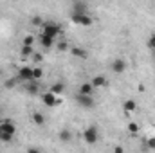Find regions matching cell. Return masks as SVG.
<instances>
[{
    "label": "cell",
    "mask_w": 155,
    "mask_h": 153,
    "mask_svg": "<svg viewBox=\"0 0 155 153\" xmlns=\"http://www.w3.org/2000/svg\"><path fill=\"white\" fill-rule=\"evenodd\" d=\"M41 34H45V36H49V38L56 40L60 34H61V25L56 24V22H43V25H41Z\"/></svg>",
    "instance_id": "6da1fadb"
},
{
    "label": "cell",
    "mask_w": 155,
    "mask_h": 153,
    "mask_svg": "<svg viewBox=\"0 0 155 153\" xmlns=\"http://www.w3.org/2000/svg\"><path fill=\"white\" fill-rule=\"evenodd\" d=\"M83 141L87 142V144H96L97 141H99V132H97V128L96 126H88V128H85V132H83Z\"/></svg>",
    "instance_id": "7a4b0ae2"
},
{
    "label": "cell",
    "mask_w": 155,
    "mask_h": 153,
    "mask_svg": "<svg viewBox=\"0 0 155 153\" xmlns=\"http://www.w3.org/2000/svg\"><path fill=\"white\" fill-rule=\"evenodd\" d=\"M71 20H72V24L81 25V27H90L94 24V20H92L90 15H79V13H72L71 15Z\"/></svg>",
    "instance_id": "3957f363"
},
{
    "label": "cell",
    "mask_w": 155,
    "mask_h": 153,
    "mask_svg": "<svg viewBox=\"0 0 155 153\" xmlns=\"http://www.w3.org/2000/svg\"><path fill=\"white\" fill-rule=\"evenodd\" d=\"M0 133L9 135V137H15V133H16V126H15V122L9 121V119L2 121V122H0Z\"/></svg>",
    "instance_id": "277c9868"
},
{
    "label": "cell",
    "mask_w": 155,
    "mask_h": 153,
    "mask_svg": "<svg viewBox=\"0 0 155 153\" xmlns=\"http://www.w3.org/2000/svg\"><path fill=\"white\" fill-rule=\"evenodd\" d=\"M41 101H43V105H45V106H58V105L61 103V99H60L58 96H54L51 90H49V92H45V94L41 96Z\"/></svg>",
    "instance_id": "5b68a950"
},
{
    "label": "cell",
    "mask_w": 155,
    "mask_h": 153,
    "mask_svg": "<svg viewBox=\"0 0 155 153\" xmlns=\"http://www.w3.org/2000/svg\"><path fill=\"white\" fill-rule=\"evenodd\" d=\"M18 81H35L33 79V67H20L18 69V76H16Z\"/></svg>",
    "instance_id": "8992f818"
},
{
    "label": "cell",
    "mask_w": 155,
    "mask_h": 153,
    "mask_svg": "<svg viewBox=\"0 0 155 153\" xmlns=\"http://www.w3.org/2000/svg\"><path fill=\"white\" fill-rule=\"evenodd\" d=\"M76 101H78V105H79V106H83V108H92V106H94V97H92V96L78 94Z\"/></svg>",
    "instance_id": "52a82bcc"
},
{
    "label": "cell",
    "mask_w": 155,
    "mask_h": 153,
    "mask_svg": "<svg viewBox=\"0 0 155 153\" xmlns=\"http://www.w3.org/2000/svg\"><path fill=\"white\" fill-rule=\"evenodd\" d=\"M124 70H126V61L123 58H116L112 61V72L114 74H123Z\"/></svg>",
    "instance_id": "ba28073f"
},
{
    "label": "cell",
    "mask_w": 155,
    "mask_h": 153,
    "mask_svg": "<svg viewBox=\"0 0 155 153\" xmlns=\"http://www.w3.org/2000/svg\"><path fill=\"white\" fill-rule=\"evenodd\" d=\"M90 85H92L94 88H105V86L108 85V79H107L105 76H101V74H97V76H94V77H92Z\"/></svg>",
    "instance_id": "9c48e42d"
},
{
    "label": "cell",
    "mask_w": 155,
    "mask_h": 153,
    "mask_svg": "<svg viewBox=\"0 0 155 153\" xmlns=\"http://www.w3.org/2000/svg\"><path fill=\"white\" fill-rule=\"evenodd\" d=\"M72 13L88 15V5H87L85 2H74V4H72Z\"/></svg>",
    "instance_id": "30bf717a"
},
{
    "label": "cell",
    "mask_w": 155,
    "mask_h": 153,
    "mask_svg": "<svg viewBox=\"0 0 155 153\" xmlns=\"http://www.w3.org/2000/svg\"><path fill=\"white\" fill-rule=\"evenodd\" d=\"M123 110H124V114H134V112L137 110V103H135V99H126L124 105H123Z\"/></svg>",
    "instance_id": "8fae6325"
},
{
    "label": "cell",
    "mask_w": 155,
    "mask_h": 153,
    "mask_svg": "<svg viewBox=\"0 0 155 153\" xmlns=\"http://www.w3.org/2000/svg\"><path fill=\"white\" fill-rule=\"evenodd\" d=\"M40 45H41L43 49H51V47L54 45V40L49 38V36H45V34H40Z\"/></svg>",
    "instance_id": "7c38bea8"
},
{
    "label": "cell",
    "mask_w": 155,
    "mask_h": 153,
    "mask_svg": "<svg viewBox=\"0 0 155 153\" xmlns=\"http://www.w3.org/2000/svg\"><path fill=\"white\" fill-rule=\"evenodd\" d=\"M92 92H94V86H92L90 83H81L79 94H83V96H92Z\"/></svg>",
    "instance_id": "4fadbf2b"
},
{
    "label": "cell",
    "mask_w": 155,
    "mask_h": 153,
    "mask_svg": "<svg viewBox=\"0 0 155 153\" xmlns=\"http://www.w3.org/2000/svg\"><path fill=\"white\" fill-rule=\"evenodd\" d=\"M25 90L29 92V94H38V81H27L25 83Z\"/></svg>",
    "instance_id": "5bb4252c"
},
{
    "label": "cell",
    "mask_w": 155,
    "mask_h": 153,
    "mask_svg": "<svg viewBox=\"0 0 155 153\" xmlns=\"http://www.w3.org/2000/svg\"><path fill=\"white\" fill-rule=\"evenodd\" d=\"M49 90H51L54 96H60V94H63V90H65V85H63V83H54V85H52Z\"/></svg>",
    "instance_id": "9a60e30c"
},
{
    "label": "cell",
    "mask_w": 155,
    "mask_h": 153,
    "mask_svg": "<svg viewBox=\"0 0 155 153\" xmlns=\"http://www.w3.org/2000/svg\"><path fill=\"white\" fill-rule=\"evenodd\" d=\"M31 119H33V122H35V124H38V126H41V124L45 122V117H43L41 112H33Z\"/></svg>",
    "instance_id": "2e32d148"
},
{
    "label": "cell",
    "mask_w": 155,
    "mask_h": 153,
    "mask_svg": "<svg viewBox=\"0 0 155 153\" xmlns=\"http://www.w3.org/2000/svg\"><path fill=\"white\" fill-rule=\"evenodd\" d=\"M71 52H72V56H78V58H81V60H85V58H87V50H85V49H81V47H72V49H71Z\"/></svg>",
    "instance_id": "e0dca14e"
},
{
    "label": "cell",
    "mask_w": 155,
    "mask_h": 153,
    "mask_svg": "<svg viewBox=\"0 0 155 153\" xmlns=\"http://www.w3.org/2000/svg\"><path fill=\"white\" fill-rule=\"evenodd\" d=\"M33 54H35V47H24V45H22L20 56H24V58H33Z\"/></svg>",
    "instance_id": "ac0fdd59"
},
{
    "label": "cell",
    "mask_w": 155,
    "mask_h": 153,
    "mask_svg": "<svg viewBox=\"0 0 155 153\" xmlns=\"http://www.w3.org/2000/svg\"><path fill=\"white\" fill-rule=\"evenodd\" d=\"M60 139H61L63 142H71V139H72V133H71V130L63 128V130L60 132Z\"/></svg>",
    "instance_id": "d6986e66"
},
{
    "label": "cell",
    "mask_w": 155,
    "mask_h": 153,
    "mask_svg": "<svg viewBox=\"0 0 155 153\" xmlns=\"http://www.w3.org/2000/svg\"><path fill=\"white\" fill-rule=\"evenodd\" d=\"M22 45L24 47H35V36L33 34H27L25 38L22 40Z\"/></svg>",
    "instance_id": "ffe728a7"
},
{
    "label": "cell",
    "mask_w": 155,
    "mask_h": 153,
    "mask_svg": "<svg viewBox=\"0 0 155 153\" xmlns=\"http://www.w3.org/2000/svg\"><path fill=\"white\" fill-rule=\"evenodd\" d=\"M41 76H43V70L40 67H33V79L38 81V79H41Z\"/></svg>",
    "instance_id": "44dd1931"
},
{
    "label": "cell",
    "mask_w": 155,
    "mask_h": 153,
    "mask_svg": "<svg viewBox=\"0 0 155 153\" xmlns=\"http://www.w3.org/2000/svg\"><path fill=\"white\" fill-rule=\"evenodd\" d=\"M126 128H128V133H132V135H135V133L139 132V124H137V122H128Z\"/></svg>",
    "instance_id": "7402d4cb"
},
{
    "label": "cell",
    "mask_w": 155,
    "mask_h": 153,
    "mask_svg": "<svg viewBox=\"0 0 155 153\" xmlns=\"http://www.w3.org/2000/svg\"><path fill=\"white\" fill-rule=\"evenodd\" d=\"M31 60H33V61H35V63H41V61H43V56H41V54H40V52H35V54H33V58H31Z\"/></svg>",
    "instance_id": "603a6c76"
},
{
    "label": "cell",
    "mask_w": 155,
    "mask_h": 153,
    "mask_svg": "<svg viewBox=\"0 0 155 153\" xmlns=\"http://www.w3.org/2000/svg\"><path fill=\"white\" fill-rule=\"evenodd\" d=\"M148 49H152V50H155V34H152L150 38H148Z\"/></svg>",
    "instance_id": "cb8c5ba5"
},
{
    "label": "cell",
    "mask_w": 155,
    "mask_h": 153,
    "mask_svg": "<svg viewBox=\"0 0 155 153\" xmlns=\"http://www.w3.org/2000/svg\"><path fill=\"white\" fill-rule=\"evenodd\" d=\"M67 49H69V43H67V41H65V40H63V41H60V43H58V50H67Z\"/></svg>",
    "instance_id": "d4e9b609"
},
{
    "label": "cell",
    "mask_w": 155,
    "mask_h": 153,
    "mask_svg": "<svg viewBox=\"0 0 155 153\" xmlns=\"http://www.w3.org/2000/svg\"><path fill=\"white\" fill-rule=\"evenodd\" d=\"M31 22H33V24H35V25H40V27H41V25H43V20H41V18H40V16H35V18H33V20H31Z\"/></svg>",
    "instance_id": "484cf974"
},
{
    "label": "cell",
    "mask_w": 155,
    "mask_h": 153,
    "mask_svg": "<svg viewBox=\"0 0 155 153\" xmlns=\"http://www.w3.org/2000/svg\"><path fill=\"white\" fill-rule=\"evenodd\" d=\"M148 146H150L152 150H155V137H150V139H148Z\"/></svg>",
    "instance_id": "4316f807"
},
{
    "label": "cell",
    "mask_w": 155,
    "mask_h": 153,
    "mask_svg": "<svg viewBox=\"0 0 155 153\" xmlns=\"http://www.w3.org/2000/svg\"><path fill=\"white\" fill-rule=\"evenodd\" d=\"M5 86H7V88H13V86H15V79H9V81L5 83Z\"/></svg>",
    "instance_id": "83f0119b"
},
{
    "label": "cell",
    "mask_w": 155,
    "mask_h": 153,
    "mask_svg": "<svg viewBox=\"0 0 155 153\" xmlns=\"http://www.w3.org/2000/svg\"><path fill=\"white\" fill-rule=\"evenodd\" d=\"M114 153H124V150H123L121 146H116V148H114Z\"/></svg>",
    "instance_id": "f1b7e54d"
},
{
    "label": "cell",
    "mask_w": 155,
    "mask_h": 153,
    "mask_svg": "<svg viewBox=\"0 0 155 153\" xmlns=\"http://www.w3.org/2000/svg\"><path fill=\"white\" fill-rule=\"evenodd\" d=\"M27 153H40V150H38V148H29Z\"/></svg>",
    "instance_id": "f546056e"
},
{
    "label": "cell",
    "mask_w": 155,
    "mask_h": 153,
    "mask_svg": "<svg viewBox=\"0 0 155 153\" xmlns=\"http://www.w3.org/2000/svg\"><path fill=\"white\" fill-rule=\"evenodd\" d=\"M153 60H155V50H153Z\"/></svg>",
    "instance_id": "4dcf8cb0"
},
{
    "label": "cell",
    "mask_w": 155,
    "mask_h": 153,
    "mask_svg": "<svg viewBox=\"0 0 155 153\" xmlns=\"http://www.w3.org/2000/svg\"><path fill=\"white\" fill-rule=\"evenodd\" d=\"M153 128H155V119H153Z\"/></svg>",
    "instance_id": "1f68e13d"
},
{
    "label": "cell",
    "mask_w": 155,
    "mask_h": 153,
    "mask_svg": "<svg viewBox=\"0 0 155 153\" xmlns=\"http://www.w3.org/2000/svg\"><path fill=\"white\" fill-rule=\"evenodd\" d=\"M0 76H2V69H0Z\"/></svg>",
    "instance_id": "d6a6232c"
},
{
    "label": "cell",
    "mask_w": 155,
    "mask_h": 153,
    "mask_svg": "<svg viewBox=\"0 0 155 153\" xmlns=\"http://www.w3.org/2000/svg\"><path fill=\"white\" fill-rule=\"evenodd\" d=\"M0 112H2V108H0Z\"/></svg>",
    "instance_id": "836d02e7"
}]
</instances>
